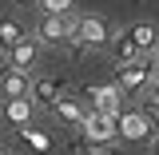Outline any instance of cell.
<instances>
[{
	"mask_svg": "<svg viewBox=\"0 0 159 155\" xmlns=\"http://www.w3.org/2000/svg\"><path fill=\"white\" fill-rule=\"evenodd\" d=\"M151 60H155V80H151V92H159V48L151 52Z\"/></svg>",
	"mask_w": 159,
	"mask_h": 155,
	"instance_id": "18",
	"label": "cell"
},
{
	"mask_svg": "<svg viewBox=\"0 0 159 155\" xmlns=\"http://www.w3.org/2000/svg\"><path fill=\"white\" fill-rule=\"evenodd\" d=\"M0 155H12V151H0Z\"/></svg>",
	"mask_w": 159,
	"mask_h": 155,
	"instance_id": "21",
	"label": "cell"
},
{
	"mask_svg": "<svg viewBox=\"0 0 159 155\" xmlns=\"http://www.w3.org/2000/svg\"><path fill=\"white\" fill-rule=\"evenodd\" d=\"M28 88H32V76H28V72H20V68H8V72L0 76V96H4V99L28 96Z\"/></svg>",
	"mask_w": 159,
	"mask_h": 155,
	"instance_id": "8",
	"label": "cell"
},
{
	"mask_svg": "<svg viewBox=\"0 0 159 155\" xmlns=\"http://www.w3.org/2000/svg\"><path fill=\"white\" fill-rule=\"evenodd\" d=\"M20 40H24V28H20V20H0V52H12Z\"/></svg>",
	"mask_w": 159,
	"mask_h": 155,
	"instance_id": "15",
	"label": "cell"
},
{
	"mask_svg": "<svg viewBox=\"0 0 159 155\" xmlns=\"http://www.w3.org/2000/svg\"><path fill=\"white\" fill-rule=\"evenodd\" d=\"M88 96H92V112H107V116H119V103L123 96L116 92V84H96V88H88Z\"/></svg>",
	"mask_w": 159,
	"mask_h": 155,
	"instance_id": "6",
	"label": "cell"
},
{
	"mask_svg": "<svg viewBox=\"0 0 159 155\" xmlns=\"http://www.w3.org/2000/svg\"><path fill=\"white\" fill-rule=\"evenodd\" d=\"M20 139H24L36 155H48V151H52V135H48V131H40V127H32V123H24V127H20Z\"/></svg>",
	"mask_w": 159,
	"mask_h": 155,
	"instance_id": "14",
	"label": "cell"
},
{
	"mask_svg": "<svg viewBox=\"0 0 159 155\" xmlns=\"http://www.w3.org/2000/svg\"><path fill=\"white\" fill-rule=\"evenodd\" d=\"M127 32H131V44H135L139 56H151V52L159 48V28H155V24L139 20V24H131V28H127Z\"/></svg>",
	"mask_w": 159,
	"mask_h": 155,
	"instance_id": "7",
	"label": "cell"
},
{
	"mask_svg": "<svg viewBox=\"0 0 159 155\" xmlns=\"http://www.w3.org/2000/svg\"><path fill=\"white\" fill-rule=\"evenodd\" d=\"M107 48H111V56L119 60V64H127V60H135L139 52H135V44H131V32L123 28V32H116V36L107 40Z\"/></svg>",
	"mask_w": 159,
	"mask_h": 155,
	"instance_id": "13",
	"label": "cell"
},
{
	"mask_svg": "<svg viewBox=\"0 0 159 155\" xmlns=\"http://www.w3.org/2000/svg\"><path fill=\"white\" fill-rule=\"evenodd\" d=\"M116 135L127 139V143H139V139L151 135V123H147L143 112H119L116 116Z\"/></svg>",
	"mask_w": 159,
	"mask_h": 155,
	"instance_id": "4",
	"label": "cell"
},
{
	"mask_svg": "<svg viewBox=\"0 0 159 155\" xmlns=\"http://www.w3.org/2000/svg\"><path fill=\"white\" fill-rule=\"evenodd\" d=\"M151 155H159V135H155V143H151Z\"/></svg>",
	"mask_w": 159,
	"mask_h": 155,
	"instance_id": "19",
	"label": "cell"
},
{
	"mask_svg": "<svg viewBox=\"0 0 159 155\" xmlns=\"http://www.w3.org/2000/svg\"><path fill=\"white\" fill-rule=\"evenodd\" d=\"M4 116L12 127H24V123H32V99L20 96V99H4Z\"/></svg>",
	"mask_w": 159,
	"mask_h": 155,
	"instance_id": "12",
	"label": "cell"
},
{
	"mask_svg": "<svg viewBox=\"0 0 159 155\" xmlns=\"http://www.w3.org/2000/svg\"><path fill=\"white\" fill-rule=\"evenodd\" d=\"M52 116H56L60 123H68V127H80L88 112H84V103H80V99H72L68 92H64V96H60L56 103H52Z\"/></svg>",
	"mask_w": 159,
	"mask_h": 155,
	"instance_id": "10",
	"label": "cell"
},
{
	"mask_svg": "<svg viewBox=\"0 0 159 155\" xmlns=\"http://www.w3.org/2000/svg\"><path fill=\"white\" fill-rule=\"evenodd\" d=\"M80 127L92 143H111L116 139V116H107V112H88Z\"/></svg>",
	"mask_w": 159,
	"mask_h": 155,
	"instance_id": "5",
	"label": "cell"
},
{
	"mask_svg": "<svg viewBox=\"0 0 159 155\" xmlns=\"http://www.w3.org/2000/svg\"><path fill=\"white\" fill-rule=\"evenodd\" d=\"M32 64H36V40H28V36H24L16 48L8 52V68H20V72H28Z\"/></svg>",
	"mask_w": 159,
	"mask_h": 155,
	"instance_id": "11",
	"label": "cell"
},
{
	"mask_svg": "<svg viewBox=\"0 0 159 155\" xmlns=\"http://www.w3.org/2000/svg\"><path fill=\"white\" fill-rule=\"evenodd\" d=\"M28 96L36 99V103H44V107H52L60 96H64V80H52V76H40L32 80V88H28Z\"/></svg>",
	"mask_w": 159,
	"mask_h": 155,
	"instance_id": "9",
	"label": "cell"
},
{
	"mask_svg": "<svg viewBox=\"0 0 159 155\" xmlns=\"http://www.w3.org/2000/svg\"><path fill=\"white\" fill-rule=\"evenodd\" d=\"M72 40H76L80 48H107V40H111L107 20L99 16V12H84L76 20V28H72Z\"/></svg>",
	"mask_w": 159,
	"mask_h": 155,
	"instance_id": "2",
	"label": "cell"
},
{
	"mask_svg": "<svg viewBox=\"0 0 159 155\" xmlns=\"http://www.w3.org/2000/svg\"><path fill=\"white\" fill-rule=\"evenodd\" d=\"M44 12H72V0H36Z\"/></svg>",
	"mask_w": 159,
	"mask_h": 155,
	"instance_id": "17",
	"label": "cell"
},
{
	"mask_svg": "<svg viewBox=\"0 0 159 155\" xmlns=\"http://www.w3.org/2000/svg\"><path fill=\"white\" fill-rule=\"evenodd\" d=\"M151 80H155V60H151V56H135V60H127V64H119L116 92H119V96H139Z\"/></svg>",
	"mask_w": 159,
	"mask_h": 155,
	"instance_id": "1",
	"label": "cell"
},
{
	"mask_svg": "<svg viewBox=\"0 0 159 155\" xmlns=\"http://www.w3.org/2000/svg\"><path fill=\"white\" fill-rule=\"evenodd\" d=\"M139 112H143V116H147V123H151V127L159 131V92H147V96H143V107H139Z\"/></svg>",
	"mask_w": 159,
	"mask_h": 155,
	"instance_id": "16",
	"label": "cell"
},
{
	"mask_svg": "<svg viewBox=\"0 0 159 155\" xmlns=\"http://www.w3.org/2000/svg\"><path fill=\"white\" fill-rule=\"evenodd\" d=\"M72 28H76V20L68 16V12H44L36 32H40L44 44H60V40H72Z\"/></svg>",
	"mask_w": 159,
	"mask_h": 155,
	"instance_id": "3",
	"label": "cell"
},
{
	"mask_svg": "<svg viewBox=\"0 0 159 155\" xmlns=\"http://www.w3.org/2000/svg\"><path fill=\"white\" fill-rule=\"evenodd\" d=\"M16 4H36V0H16Z\"/></svg>",
	"mask_w": 159,
	"mask_h": 155,
	"instance_id": "20",
	"label": "cell"
}]
</instances>
